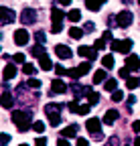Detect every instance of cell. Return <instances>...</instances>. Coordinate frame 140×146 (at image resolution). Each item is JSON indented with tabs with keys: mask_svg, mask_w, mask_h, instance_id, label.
<instances>
[{
	"mask_svg": "<svg viewBox=\"0 0 140 146\" xmlns=\"http://www.w3.org/2000/svg\"><path fill=\"white\" fill-rule=\"evenodd\" d=\"M12 122L16 124L19 132H27L31 128V114L29 112H21V110H14L12 112Z\"/></svg>",
	"mask_w": 140,
	"mask_h": 146,
	"instance_id": "1",
	"label": "cell"
},
{
	"mask_svg": "<svg viewBox=\"0 0 140 146\" xmlns=\"http://www.w3.org/2000/svg\"><path fill=\"white\" fill-rule=\"evenodd\" d=\"M45 112H47V116H49L51 126H59V122H61V106H59V104H47Z\"/></svg>",
	"mask_w": 140,
	"mask_h": 146,
	"instance_id": "2",
	"label": "cell"
},
{
	"mask_svg": "<svg viewBox=\"0 0 140 146\" xmlns=\"http://www.w3.org/2000/svg\"><path fill=\"white\" fill-rule=\"evenodd\" d=\"M132 39H116V41H112V51H116V53H130V49H132Z\"/></svg>",
	"mask_w": 140,
	"mask_h": 146,
	"instance_id": "3",
	"label": "cell"
},
{
	"mask_svg": "<svg viewBox=\"0 0 140 146\" xmlns=\"http://www.w3.org/2000/svg\"><path fill=\"white\" fill-rule=\"evenodd\" d=\"M116 25L122 27V29L130 27V25H132V12H130V10H122V12H118V14H116Z\"/></svg>",
	"mask_w": 140,
	"mask_h": 146,
	"instance_id": "4",
	"label": "cell"
},
{
	"mask_svg": "<svg viewBox=\"0 0 140 146\" xmlns=\"http://www.w3.org/2000/svg\"><path fill=\"white\" fill-rule=\"evenodd\" d=\"M29 41H31V35H29L27 29H16L14 31V43L19 45V47H25Z\"/></svg>",
	"mask_w": 140,
	"mask_h": 146,
	"instance_id": "5",
	"label": "cell"
},
{
	"mask_svg": "<svg viewBox=\"0 0 140 146\" xmlns=\"http://www.w3.org/2000/svg\"><path fill=\"white\" fill-rule=\"evenodd\" d=\"M77 55H79V57H85L87 61H94V59L98 57V51H96L94 47H87V45H81V47L77 49Z\"/></svg>",
	"mask_w": 140,
	"mask_h": 146,
	"instance_id": "6",
	"label": "cell"
},
{
	"mask_svg": "<svg viewBox=\"0 0 140 146\" xmlns=\"http://www.w3.org/2000/svg\"><path fill=\"white\" fill-rule=\"evenodd\" d=\"M21 21H23V25H35L37 23V12H35V8H25L21 12Z\"/></svg>",
	"mask_w": 140,
	"mask_h": 146,
	"instance_id": "7",
	"label": "cell"
},
{
	"mask_svg": "<svg viewBox=\"0 0 140 146\" xmlns=\"http://www.w3.org/2000/svg\"><path fill=\"white\" fill-rule=\"evenodd\" d=\"M14 18H16V14H14V10H12V8H4V6H0V23H2V25H10Z\"/></svg>",
	"mask_w": 140,
	"mask_h": 146,
	"instance_id": "8",
	"label": "cell"
},
{
	"mask_svg": "<svg viewBox=\"0 0 140 146\" xmlns=\"http://www.w3.org/2000/svg\"><path fill=\"white\" fill-rule=\"evenodd\" d=\"M63 18H65V14L59 6L51 8V21H53V25H63Z\"/></svg>",
	"mask_w": 140,
	"mask_h": 146,
	"instance_id": "9",
	"label": "cell"
},
{
	"mask_svg": "<svg viewBox=\"0 0 140 146\" xmlns=\"http://www.w3.org/2000/svg\"><path fill=\"white\" fill-rule=\"evenodd\" d=\"M100 126H102V122L98 118H90L85 122V128H87V132H90V134H100Z\"/></svg>",
	"mask_w": 140,
	"mask_h": 146,
	"instance_id": "10",
	"label": "cell"
},
{
	"mask_svg": "<svg viewBox=\"0 0 140 146\" xmlns=\"http://www.w3.org/2000/svg\"><path fill=\"white\" fill-rule=\"evenodd\" d=\"M124 67H128L130 71H138L140 69V57H138V55H128Z\"/></svg>",
	"mask_w": 140,
	"mask_h": 146,
	"instance_id": "11",
	"label": "cell"
},
{
	"mask_svg": "<svg viewBox=\"0 0 140 146\" xmlns=\"http://www.w3.org/2000/svg\"><path fill=\"white\" fill-rule=\"evenodd\" d=\"M77 132H79V126L77 124H71V126H67V128L61 130V138H75Z\"/></svg>",
	"mask_w": 140,
	"mask_h": 146,
	"instance_id": "12",
	"label": "cell"
},
{
	"mask_svg": "<svg viewBox=\"0 0 140 146\" xmlns=\"http://www.w3.org/2000/svg\"><path fill=\"white\" fill-rule=\"evenodd\" d=\"M55 55H57V57L59 59H71V49H69V47H65V45H57L55 47Z\"/></svg>",
	"mask_w": 140,
	"mask_h": 146,
	"instance_id": "13",
	"label": "cell"
},
{
	"mask_svg": "<svg viewBox=\"0 0 140 146\" xmlns=\"http://www.w3.org/2000/svg\"><path fill=\"white\" fill-rule=\"evenodd\" d=\"M0 106H2V108H6V110H10V108L14 106V98H12V94H10V91H4V94L0 96Z\"/></svg>",
	"mask_w": 140,
	"mask_h": 146,
	"instance_id": "14",
	"label": "cell"
},
{
	"mask_svg": "<svg viewBox=\"0 0 140 146\" xmlns=\"http://www.w3.org/2000/svg\"><path fill=\"white\" fill-rule=\"evenodd\" d=\"M120 118V114H118V110H108L106 114H104V124H108V126H112L116 120Z\"/></svg>",
	"mask_w": 140,
	"mask_h": 146,
	"instance_id": "15",
	"label": "cell"
},
{
	"mask_svg": "<svg viewBox=\"0 0 140 146\" xmlns=\"http://www.w3.org/2000/svg\"><path fill=\"white\" fill-rule=\"evenodd\" d=\"M51 87H53V89H51V94H65V91H67V85L61 79H53Z\"/></svg>",
	"mask_w": 140,
	"mask_h": 146,
	"instance_id": "16",
	"label": "cell"
},
{
	"mask_svg": "<svg viewBox=\"0 0 140 146\" xmlns=\"http://www.w3.org/2000/svg\"><path fill=\"white\" fill-rule=\"evenodd\" d=\"M69 89L73 91V96H75V98H79V96H85L90 87H81L79 83H71V87H69Z\"/></svg>",
	"mask_w": 140,
	"mask_h": 146,
	"instance_id": "17",
	"label": "cell"
},
{
	"mask_svg": "<svg viewBox=\"0 0 140 146\" xmlns=\"http://www.w3.org/2000/svg\"><path fill=\"white\" fill-rule=\"evenodd\" d=\"M4 79H12V77H16V67H14V63H8L6 67H4Z\"/></svg>",
	"mask_w": 140,
	"mask_h": 146,
	"instance_id": "18",
	"label": "cell"
},
{
	"mask_svg": "<svg viewBox=\"0 0 140 146\" xmlns=\"http://www.w3.org/2000/svg\"><path fill=\"white\" fill-rule=\"evenodd\" d=\"M108 79V73H106V69H98L96 73H94V83H104Z\"/></svg>",
	"mask_w": 140,
	"mask_h": 146,
	"instance_id": "19",
	"label": "cell"
},
{
	"mask_svg": "<svg viewBox=\"0 0 140 146\" xmlns=\"http://www.w3.org/2000/svg\"><path fill=\"white\" fill-rule=\"evenodd\" d=\"M85 98H87V104H90V106H96V104L100 102V94H96V91H92V87L87 89Z\"/></svg>",
	"mask_w": 140,
	"mask_h": 146,
	"instance_id": "20",
	"label": "cell"
},
{
	"mask_svg": "<svg viewBox=\"0 0 140 146\" xmlns=\"http://www.w3.org/2000/svg\"><path fill=\"white\" fill-rule=\"evenodd\" d=\"M102 0H85V6H87V10H94V12H98L100 8H102Z\"/></svg>",
	"mask_w": 140,
	"mask_h": 146,
	"instance_id": "21",
	"label": "cell"
},
{
	"mask_svg": "<svg viewBox=\"0 0 140 146\" xmlns=\"http://www.w3.org/2000/svg\"><path fill=\"white\" fill-rule=\"evenodd\" d=\"M39 65L43 71H49V69H53V63H51V59L47 57V55H43V57H39Z\"/></svg>",
	"mask_w": 140,
	"mask_h": 146,
	"instance_id": "22",
	"label": "cell"
},
{
	"mask_svg": "<svg viewBox=\"0 0 140 146\" xmlns=\"http://www.w3.org/2000/svg\"><path fill=\"white\" fill-rule=\"evenodd\" d=\"M104 89H106V91H116V89H118V83H116V79L108 77L106 81H104Z\"/></svg>",
	"mask_w": 140,
	"mask_h": 146,
	"instance_id": "23",
	"label": "cell"
},
{
	"mask_svg": "<svg viewBox=\"0 0 140 146\" xmlns=\"http://www.w3.org/2000/svg\"><path fill=\"white\" fill-rule=\"evenodd\" d=\"M67 18H69V21H71V23H79V21H81V12H79L77 8H73V10H69Z\"/></svg>",
	"mask_w": 140,
	"mask_h": 146,
	"instance_id": "24",
	"label": "cell"
},
{
	"mask_svg": "<svg viewBox=\"0 0 140 146\" xmlns=\"http://www.w3.org/2000/svg\"><path fill=\"white\" fill-rule=\"evenodd\" d=\"M102 65H104V69H112L114 67V57H112V55H104V57H102Z\"/></svg>",
	"mask_w": 140,
	"mask_h": 146,
	"instance_id": "25",
	"label": "cell"
},
{
	"mask_svg": "<svg viewBox=\"0 0 140 146\" xmlns=\"http://www.w3.org/2000/svg\"><path fill=\"white\" fill-rule=\"evenodd\" d=\"M69 36H71V39H81V36H83V29L71 27V29H69Z\"/></svg>",
	"mask_w": 140,
	"mask_h": 146,
	"instance_id": "26",
	"label": "cell"
},
{
	"mask_svg": "<svg viewBox=\"0 0 140 146\" xmlns=\"http://www.w3.org/2000/svg\"><path fill=\"white\" fill-rule=\"evenodd\" d=\"M90 110H92L90 104H79V106H77V114H79V116H87V114H90Z\"/></svg>",
	"mask_w": 140,
	"mask_h": 146,
	"instance_id": "27",
	"label": "cell"
},
{
	"mask_svg": "<svg viewBox=\"0 0 140 146\" xmlns=\"http://www.w3.org/2000/svg\"><path fill=\"white\" fill-rule=\"evenodd\" d=\"M77 69H79V73H81V77H83L85 73H90V71H92V63H90V61H85V63L77 65Z\"/></svg>",
	"mask_w": 140,
	"mask_h": 146,
	"instance_id": "28",
	"label": "cell"
},
{
	"mask_svg": "<svg viewBox=\"0 0 140 146\" xmlns=\"http://www.w3.org/2000/svg\"><path fill=\"white\" fill-rule=\"evenodd\" d=\"M126 85H128V89H136V87L140 85V79H138V77H128V79H126Z\"/></svg>",
	"mask_w": 140,
	"mask_h": 146,
	"instance_id": "29",
	"label": "cell"
},
{
	"mask_svg": "<svg viewBox=\"0 0 140 146\" xmlns=\"http://www.w3.org/2000/svg\"><path fill=\"white\" fill-rule=\"evenodd\" d=\"M122 100H124V91H122V89L112 91V102H122Z\"/></svg>",
	"mask_w": 140,
	"mask_h": 146,
	"instance_id": "30",
	"label": "cell"
},
{
	"mask_svg": "<svg viewBox=\"0 0 140 146\" xmlns=\"http://www.w3.org/2000/svg\"><path fill=\"white\" fill-rule=\"evenodd\" d=\"M102 41H104V43H108V41L112 43V41H114V35H112V31H110V29H106V31H104V35H102Z\"/></svg>",
	"mask_w": 140,
	"mask_h": 146,
	"instance_id": "31",
	"label": "cell"
},
{
	"mask_svg": "<svg viewBox=\"0 0 140 146\" xmlns=\"http://www.w3.org/2000/svg\"><path fill=\"white\" fill-rule=\"evenodd\" d=\"M67 75H69V77H73V79H79V77H81V73H79L77 67H71V69H67Z\"/></svg>",
	"mask_w": 140,
	"mask_h": 146,
	"instance_id": "32",
	"label": "cell"
},
{
	"mask_svg": "<svg viewBox=\"0 0 140 146\" xmlns=\"http://www.w3.org/2000/svg\"><path fill=\"white\" fill-rule=\"evenodd\" d=\"M23 73H27V75L31 77L33 73H35V65H31V63H23Z\"/></svg>",
	"mask_w": 140,
	"mask_h": 146,
	"instance_id": "33",
	"label": "cell"
},
{
	"mask_svg": "<svg viewBox=\"0 0 140 146\" xmlns=\"http://www.w3.org/2000/svg\"><path fill=\"white\" fill-rule=\"evenodd\" d=\"M31 53H33V55H37V57H43V55H45V49H43V45H37V47H33V49H31Z\"/></svg>",
	"mask_w": 140,
	"mask_h": 146,
	"instance_id": "34",
	"label": "cell"
},
{
	"mask_svg": "<svg viewBox=\"0 0 140 146\" xmlns=\"http://www.w3.org/2000/svg\"><path fill=\"white\" fill-rule=\"evenodd\" d=\"M33 130L37 132V134H43V132H45V124H43V122H35V124H33Z\"/></svg>",
	"mask_w": 140,
	"mask_h": 146,
	"instance_id": "35",
	"label": "cell"
},
{
	"mask_svg": "<svg viewBox=\"0 0 140 146\" xmlns=\"http://www.w3.org/2000/svg\"><path fill=\"white\" fill-rule=\"evenodd\" d=\"M35 39H37V43H39V45H45V39H47V36H45V33H43V31H37V33H35Z\"/></svg>",
	"mask_w": 140,
	"mask_h": 146,
	"instance_id": "36",
	"label": "cell"
},
{
	"mask_svg": "<svg viewBox=\"0 0 140 146\" xmlns=\"http://www.w3.org/2000/svg\"><path fill=\"white\" fill-rule=\"evenodd\" d=\"M65 106H69V112H71V114H77V106H79V102L73 100V102H69V104H65Z\"/></svg>",
	"mask_w": 140,
	"mask_h": 146,
	"instance_id": "37",
	"label": "cell"
},
{
	"mask_svg": "<svg viewBox=\"0 0 140 146\" xmlns=\"http://www.w3.org/2000/svg\"><path fill=\"white\" fill-rule=\"evenodd\" d=\"M12 61H14V63H25V55H23V53H14V55H12Z\"/></svg>",
	"mask_w": 140,
	"mask_h": 146,
	"instance_id": "38",
	"label": "cell"
},
{
	"mask_svg": "<svg viewBox=\"0 0 140 146\" xmlns=\"http://www.w3.org/2000/svg\"><path fill=\"white\" fill-rule=\"evenodd\" d=\"M55 73H57V75H67V69H65L63 65L57 63V65H55Z\"/></svg>",
	"mask_w": 140,
	"mask_h": 146,
	"instance_id": "39",
	"label": "cell"
},
{
	"mask_svg": "<svg viewBox=\"0 0 140 146\" xmlns=\"http://www.w3.org/2000/svg\"><path fill=\"white\" fill-rule=\"evenodd\" d=\"M27 85H29V87H35V89H37V87H41V81H39V79H33V77H31V79L27 81Z\"/></svg>",
	"mask_w": 140,
	"mask_h": 146,
	"instance_id": "40",
	"label": "cell"
},
{
	"mask_svg": "<svg viewBox=\"0 0 140 146\" xmlns=\"http://www.w3.org/2000/svg\"><path fill=\"white\" fill-rule=\"evenodd\" d=\"M120 77H122V79H128V77H130V69H128V67H122V69H120Z\"/></svg>",
	"mask_w": 140,
	"mask_h": 146,
	"instance_id": "41",
	"label": "cell"
},
{
	"mask_svg": "<svg viewBox=\"0 0 140 146\" xmlns=\"http://www.w3.org/2000/svg\"><path fill=\"white\" fill-rule=\"evenodd\" d=\"M8 142H10V136H8V134H0V144H4V146H6Z\"/></svg>",
	"mask_w": 140,
	"mask_h": 146,
	"instance_id": "42",
	"label": "cell"
},
{
	"mask_svg": "<svg viewBox=\"0 0 140 146\" xmlns=\"http://www.w3.org/2000/svg\"><path fill=\"white\" fill-rule=\"evenodd\" d=\"M104 47H106V43H104L102 39H100V41H96V45H94V49H96V51H102Z\"/></svg>",
	"mask_w": 140,
	"mask_h": 146,
	"instance_id": "43",
	"label": "cell"
},
{
	"mask_svg": "<svg viewBox=\"0 0 140 146\" xmlns=\"http://www.w3.org/2000/svg\"><path fill=\"white\" fill-rule=\"evenodd\" d=\"M35 144H37V146H47V138H43V136H39L37 140H35Z\"/></svg>",
	"mask_w": 140,
	"mask_h": 146,
	"instance_id": "44",
	"label": "cell"
},
{
	"mask_svg": "<svg viewBox=\"0 0 140 146\" xmlns=\"http://www.w3.org/2000/svg\"><path fill=\"white\" fill-rule=\"evenodd\" d=\"M63 31V25H53L51 27V33H61Z\"/></svg>",
	"mask_w": 140,
	"mask_h": 146,
	"instance_id": "45",
	"label": "cell"
},
{
	"mask_svg": "<svg viewBox=\"0 0 140 146\" xmlns=\"http://www.w3.org/2000/svg\"><path fill=\"white\" fill-rule=\"evenodd\" d=\"M57 146H69V140L67 138H59L57 140Z\"/></svg>",
	"mask_w": 140,
	"mask_h": 146,
	"instance_id": "46",
	"label": "cell"
},
{
	"mask_svg": "<svg viewBox=\"0 0 140 146\" xmlns=\"http://www.w3.org/2000/svg\"><path fill=\"white\" fill-rule=\"evenodd\" d=\"M132 130H134V132H140V120L132 122Z\"/></svg>",
	"mask_w": 140,
	"mask_h": 146,
	"instance_id": "47",
	"label": "cell"
},
{
	"mask_svg": "<svg viewBox=\"0 0 140 146\" xmlns=\"http://www.w3.org/2000/svg\"><path fill=\"white\" fill-rule=\"evenodd\" d=\"M77 146H90V142H87L85 138H77Z\"/></svg>",
	"mask_w": 140,
	"mask_h": 146,
	"instance_id": "48",
	"label": "cell"
},
{
	"mask_svg": "<svg viewBox=\"0 0 140 146\" xmlns=\"http://www.w3.org/2000/svg\"><path fill=\"white\" fill-rule=\"evenodd\" d=\"M96 29V23H85V31H94Z\"/></svg>",
	"mask_w": 140,
	"mask_h": 146,
	"instance_id": "49",
	"label": "cell"
},
{
	"mask_svg": "<svg viewBox=\"0 0 140 146\" xmlns=\"http://www.w3.org/2000/svg\"><path fill=\"white\" fill-rule=\"evenodd\" d=\"M59 4L61 6H69V4H71V0H59Z\"/></svg>",
	"mask_w": 140,
	"mask_h": 146,
	"instance_id": "50",
	"label": "cell"
},
{
	"mask_svg": "<svg viewBox=\"0 0 140 146\" xmlns=\"http://www.w3.org/2000/svg\"><path fill=\"white\" fill-rule=\"evenodd\" d=\"M134 146H140V136H138V138H134Z\"/></svg>",
	"mask_w": 140,
	"mask_h": 146,
	"instance_id": "51",
	"label": "cell"
},
{
	"mask_svg": "<svg viewBox=\"0 0 140 146\" xmlns=\"http://www.w3.org/2000/svg\"><path fill=\"white\" fill-rule=\"evenodd\" d=\"M21 146H29V144H21Z\"/></svg>",
	"mask_w": 140,
	"mask_h": 146,
	"instance_id": "52",
	"label": "cell"
},
{
	"mask_svg": "<svg viewBox=\"0 0 140 146\" xmlns=\"http://www.w3.org/2000/svg\"><path fill=\"white\" fill-rule=\"evenodd\" d=\"M138 4H140V0H138Z\"/></svg>",
	"mask_w": 140,
	"mask_h": 146,
	"instance_id": "53",
	"label": "cell"
},
{
	"mask_svg": "<svg viewBox=\"0 0 140 146\" xmlns=\"http://www.w3.org/2000/svg\"><path fill=\"white\" fill-rule=\"evenodd\" d=\"M0 36H2V35H0Z\"/></svg>",
	"mask_w": 140,
	"mask_h": 146,
	"instance_id": "54",
	"label": "cell"
},
{
	"mask_svg": "<svg viewBox=\"0 0 140 146\" xmlns=\"http://www.w3.org/2000/svg\"><path fill=\"white\" fill-rule=\"evenodd\" d=\"M126 146H128V144H126Z\"/></svg>",
	"mask_w": 140,
	"mask_h": 146,
	"instance_id": "55",
	"label": "cell"
}]
</instances>
